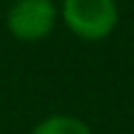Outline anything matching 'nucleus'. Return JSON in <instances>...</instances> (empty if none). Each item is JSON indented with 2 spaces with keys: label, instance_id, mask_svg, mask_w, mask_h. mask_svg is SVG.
<instances>
[{
  "label": "nucleus",
  "instance_id": "1",
  "mask_svg": "<svg viewBox=\"0 0 134 134\" xmlns=\"http://www.w3.org/2000/svg\"><path fill=\"white\" fill-rule=\"evenodd\" d=\"M62 23L75 37L97 42L114 32L119 23L117 0H62Z\"/></svg>",
  "mask_w": 134,
  "mask_h": 134
},
{
  "label": "nucleus",
  "instance_id": "2",
  "mask_svg": "<svg viewBox=\"0 0 134 134\" xmlns=\"http://www.w3.org/2000/svg\"><path fill=\"white\" fill-rule=\"evenodd\" d=\"M57 23V8L52 0H15L8 10L10 35L20 42H40L52 32Z\"/></svg>",
  "mask_w": 134,
  "mask_h": 134
},
{
  "label": "nucleus",
  "instance_id": "3",
  "mask_svg": "<svg viewBox=\"0 0 134 134\" xmlns=\"http://www.w3.org/2000/svg\"><path fill=\"white\" fill-rule=\"evenodd\" d=\"M30 134H92V129L72 114H52L37 122V127Z\"/></svg>",
  "mask_w": 134,
  "mask_h": 134
}]
</instances>
